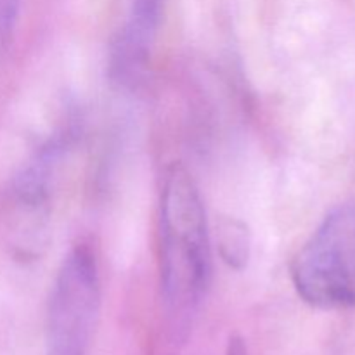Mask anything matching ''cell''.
<instances>
[{"mask_svg":"<svg viewBox=\"0 0 355 355\" xmlns=\"http://www.w3.org/2000/svg\"><path fill=\"white\" fill-rule=\"evenodd\" d=\"M19 9L21 0H0V49L6 47L12 38Z\"/></svg>","mask_w":355,"mask_h":355,"instance_id":"6","label":"cell"},{"mask_svg":"<svg viewBox=\"0 0 355 355\" xmlns=\"http://www.w3.org/2000/svg\"><path fill=\"white\" fill-rule=\"evenodd\" d=\"M101 309L96 255L78 245L52 284L47 311V355H89Z\"/></svg>","mask_w":355,"mask_h":355,"instance_id":"3","label":"cell"},{"mask_svg":"<svg viewBox=\"0 0 355 355\" xmlns=\"http://www.w3.org/2000/svg\"><path fill=\"white\" fill-rule=\"evenodd\" d=\"M162 0H134L130 14L111 49V75L123 85H135L146 71L158 30Z\"/></svg>","mask_w":355,"mask_h":355,"instance_id":"4","label":"cell"},{"mask_svg":"<svg viewBox=\"0 0 355 355\" xmlns=\"http://www.w3.org/2000/svg\"><path fill=\"white\" fill-rule=\"evenodd\" d=\"M224 355H250L245 340L238 335L231 336V338H229L227 347H225Z\"/></svg>","mask_w":355,"mask_h":355,"instance_id":"7","label":"cell"},{"mask_svg":"<svg viewBox=\"0 0 355 355\" xmlns=\"http://www.w3.org/2000/svg\"><path fill=\"white\" fill-rule=\"evenodd\" d=\"M291 279L305 304L322 311L355 307V207L340 205L297 253Z\"/></svg>","mask_w":355,"mask_h":355,"instance_id":"2","label":"cell"},{"mask_svg":"<svg viewBox=\"0 0 355 355\" xmlns=\"http://www.w3.org/2000/svg\"><path fill=\"white\" fill-rule=\"evenodd\" d=\"M162 291L173 328L182 331L207 297L211 245L200 187L182 163L165 170L159 198Z\"/></svg>","mask_w":355,"mask_h":355,"instance_id":"1","label":"cell"},{"mask_svg":"<svg viewBox=\"0 0 355 355\" xmlns=\"http://www.w3.org/2000/svg\"><path fill=\"white\" fill-rule=\"evenodd\" d=\"M218 253L232 269H245L252 252V234L248 225L239 218H222L218 224Z\"/></svg>","mask_w":355,"mask_h":355,"instance_id":"5","label":"cell"}]
</instances>
